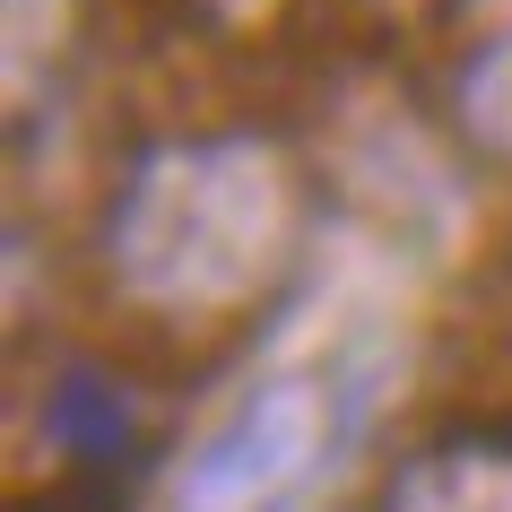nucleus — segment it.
<instances>
[{"instance_id":"f03ea898","label":"nucleus","mask_w":512,"mask_h":512,"mask_svg":"<svg viewBox=\"0 0 512 512\" xmlns=\"http://www.w3.org/2000/svg\"><path fill=\"white\" fill-rule=\"evenodd\" d=\"M330 434H339V400L322 374L252 382L183 460L174 512H287L330 460Z\"/></svg>"},{"instance_id":"7ed1b4c3","label":"nucleus","mask_w":512,"mask_h":512,"mask_svg":"<svg viewBox=\"0 0 512 512\" xmlns=\"http://www.w3.org/2000/svg\"><path fill=\"white\" fill-rule=\"evenodd\" d=\"M382 512H512V443H426L391 469Z\"/></svg>"},{"instance_id":"f257e3e1","label":"nucleus","mask_w":512,"mask_h":512,"mask_svg":"<svg viewBox=\"0 0 512 512\" xmlns=\"http://www.w3.org/2000/svg\"><path fill=\"white\" fill-rule=\"evenodd\" d=\"M270 174L252 148H174L131 183L113 252L148 296H235L270 243Z\"/></svg>"},{"instance_id":"20e7f679","label":"nucleus","mask_w":512,"mask_h":512,"mask_svg":"<svg viewBox=\"0 0 512 512\" xmlns=\"http://www.w3.org/2000/svg\"><path fill=\"white\" fill-rule=\"evenodd\" d=\"M44 426H53L61 460H79V469H113V460L131 452V400L105 374H61Z\"/></svg>"}]
</instances>
